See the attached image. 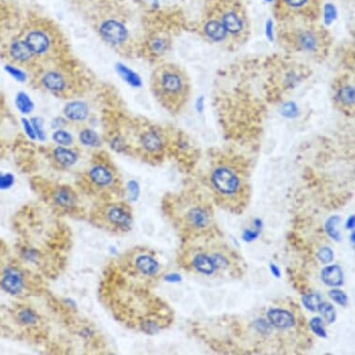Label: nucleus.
<instances>
[{
  "mask_svg": "<svg viewBox=\"0 0 355 355\" xmlns=\"http://www.w3.org/2000/svg\"><path fill=\"white\" fill-rule=\"evenodd\" d=\"M65 301V303H67L68 306H70V307H72L73 309H76V302H75V300H73L72 298H67V299H65L64 300Z\"/></svg>",
  "mask_w": 355,
  "mask_h": 355,
  "instance_id": "3c124183",
  "label": "nucleus"
},
{
  "mask_svg": "<svg viewBox=\"0 0 355 355\" xmlns=\"http://www.w3.org/2000/svg\"><path fill=\"white\" fill-rule=\"evenodd\" d=\"M98 32L103 41L115 49L127 47L130 39L129 31L125 23L116 18L103 20L99 26Z\"/></svg>",
  "mask_w": 355,
  "mask_h": 355,
  "instance_id": "6e6552de",
  "label": "nucleus"
},
{
  "mask_svg": "<svg viewBox=\"0 0 355 355\" xmlns=\"http://www.w3.org/2000/svg\"><path fill=\"white\" fill-rule=\"evenodd\" d=\"M15 177L10 172H1L0 173V190H8L14 185Z\"/></svg>",
  "mask_w": 355,
  "mask_h": 355,
  "instance_id": "72a5a7b5",
  "label": "nucleus"
},
{
  "mask_svg": "<svg viewBox=\"0 0 355 355\" xmlns=\"http://www.w3.org/2000/svg\"><path fill=\"white\" fill-rule=\"evenodd\" d=\"M164 280L168 283H179L182 278L178 273H169L165 276Z\"/></svg>",
  "mask_w": 355,
  "mask_h": 355,
  "instance_id": "49530a36",
  "label": "nucleus"
},
{
  "mask_svg": "<svg viewBox=\"0 0 355 355\" xmlns=\"http://www.w3.org/2000/svg\"><path fill=\"white\" fill-rule=\"evenodd\" d=\"M6 72L9 74V76H12L15 80L20 81V82H25L27 80V75L26 72L21 67H18L14 64L9 63L5 66Z\"/></svg>",
  "mask_w": 355,
  "mask_h": 355,
  "instance_id": "2f4dec72",
  "label": "nucleus"
},
{
  "mask_svg": "<svg viewBox=\"0 0 355 355\" xmlns=\"http://www.w3.org/2000/svg\"><path fill=\"white\" fill-rule=\"evenodd\" d=\"M6 55L9 59V63L14 64L18 67L28 68L33 70H37L41 67L38 60L34 57V54L21 36L15 37L8 44Z\"/></svg>",
  "mask_w": 355,
  "mask_h": 355,
  "instance_id": "1a4fd4ad",
  "label": "nucleus"
},
{
  "mask_svg": "<svg viewBox=\"0 0 355 355\" xmlns=\"http://www.w3.org/2000/svg\"><path fill=\"white\" fill-rule=\"evenodd\" d=\"M254 224H255L257 230H261L262 226V221L260 219H256V220H254Z\"/></svg>",
  "mask_w": 355,
  "mask_h": 355,
  "instance_id": "603ef678",
  "label": "nucleus"
},
{
  "mask_svg": "<svg viewBox=\"0 0 355 355\" xmlns=\"http://www.w3.org/2000/svg\"><path fill=\"white\" fill-rule=\"evenodd\" d=\"M151 51L152 53H155V54H158V53H162L163 51H165V48H166V42L165 40L161 39V38H157V39H153L151 45Z\"/></svg>",
  "mask_w": 355,
  "mask_h": 355,
  "instance_id": "a19ab883",
  "label": "nucleus"
},
{
  "mask_svg": "<svg viewBox=\"0 0 355 355\" xmlns=\"http://www.w3.org/2000/svg\"><path fill=\"white\" fill-rule=\"evenodd\" d=\"M189 221L196 227H204L207 224V214L201 208H193L188 213Z\"/></svg>",
  "mask_w": 355,
  "mask_h": 355,
  "instance_id": "b1692460",
  "label": "nucleus"
},
{
  "mask_svg": "<svg viewBox=\"0 0 355 355\" xmlns=\"http://www.w3.org/2000/svg\"><path fill=\"white\" fill-rule=\"evenodd\" d=\"M54 203L61 207H71L76 203L74 193L68 187H59L53 193Z\"/></svg>",
  "mask_w": 355,
  "mask_h": 355,
  "instance_id": "412c9836",
  "label": "nucleus"
},
{
  "mask_svg": "<svg viewBox=\"0 0 355 355\" xmlns=\"http://www.w3.org/2000/svg\"><path fill=\"white\" fill-rule=\"evenodd\" d=\"M256 329L259 332H261L262 334H266L269 333L271 331V327L269 325V324L266 321H264L263 319H258L257 321L254 323Z\"/></svg>",
  "mask_w": 355,
  "mask_h": 355,
  "instance_id": "79ce46f5",
  "label": "nucleus"
},
{
  "mask_svg": "<svg viewBox=\"0 0 355 355\" xmlns=\"http://www.w3.org/2000/svg\"><path fill=\"white\" fill-rule=\"evenodd\" d=\"M322 281L330 287H339L343 284V271L338 265H330L323 269Z\"/></svg>",
  "mask_w": 355,
  "mask_h": 355,
  "instance_id": "aec40b11",
  "label": "nucleus"
},
{
  "mask_svg": "<svg viewBox=\"0 0 355 355\" xmlns=\"http://www.w3.org/2000/svg\"><path fill=\"white\" fill-rule=\"evenodd\" d=\"M141 328L144 333H146L148 335H154V334L158 333V331L160 329L158 325L155 322L151 321V320L143 322L141 325Z\"/></svg>",
  "mask_w": 355,
  "mask_h": 355,
  "instance_id": "4c0bfd02",
  "label": "nucleus"
},
{
  "mask_svg": "<svg viewBox=\"0 0 355 355\" xmlns=\"http://www.w3.org/2000/svg\"><path fill=\"white\" fill-rule=\"evenodd\" d=\"M24 257L28 262H35L38 259L39 254L34 248H27L24 251Z\"/></svg>",
  "mask_w": 355,
  "mask_h": 355,
  "instance_id": "a18cd8bd",
  "label": "nucleus"
},
{
  "mask_svg": "<svg viewBox=\"0 0 355 355\" xmlns=\"http://www.w3.org/2000/svg\"><path fill=\"white\" fill-rule=\"evenodd\" d=\"M340 220V218L338 216H332L326 221L325 223V230L326 233L328 234L333 240L335 241H340L341 240V235L338 232V224Z\"/></svg>",
  "mask_w": 355,
  "mask_h": 355,
  "instance_id": "bb28decb",
  "label": "nucleus"
},
{
  "mask_svg": "<svg viewBox=\"0 0 355 355\" xmlns=\"http://www.w3.org/2000/svg\"><path fill=\"white\" fill-rule=\"evenodd\" d=\"M201 33L212 44L236 50L247 41L250 28L241 7L233 2H225L205 18Z\"/></svg>",
  "mask_w": 355,
  "mask_h": 355,
  "instance_id": "f257e3e1",
  "label": "nucleus"
},
{
  "mask_svg": "<svg viewBox=\"0 0 355 355\" xmlns=\"http://www.w3.org/2000/svg\"><path fill=\"white\" fill-rule=\"evenodd\" d=\"M93 334V331L90 328H84L81 331V336L84 338H90Z\"/></svg>",
  "mask_w": 355,
  "mask_h": 355,
  "instance_id": "8fccbe9b",
  "label": "nucleus"
},
{
  "mask_svg": "<svg viewBox=\"0 0 355 355\" xmlns=\"http://www.w3.org/2000/svg\"><path fill=\"white\" fill-rule=\"evenodd\" d=\"M127 192H128V198H129L130 202H136L140 197V193H141L140 184L138 183V181L132 179L127 182Z\"/></svg>",
  "mask_w": 355,
  "mask_h": 355,
  "instance_id": "f704fd0d",
  "label": "nucleus"
},
{
  "mask_svg": "<svg viewBox=\"0 0 355 355\" xmlns=\"http://www.w3.org/2000/svg\"><path fill=\"white\" fill-rule=\"evenodd\" d=\"M355 225V216H351L347 220L346 228L354 230Z\"/></svg>",
  "mask_w": 355,
  "mask_h": 355,
  "instance_id": "09e8293b",
  "label": "nucleus"
},
{
  "mask_svg": "<svg viewBox=\"0 0 355 355\" xmlns=\"http://www.w3.org/2000/svg\"><path fill=\"white\" fill-rule=\"evenodd\" d=\"M106 218L111 224L123 231H128L132 227V216L123 206H112L107 211Z\"/></svg>",
  "mask_w": 355,
  "mask_h": 355,
  "instance_id": "f8f14e48",
  "label": "nucleus"
},
{
  "mask_svg": "<svg viewBox=\"0 0 355 355\" xmlns=\"http://www.w3.org/2000/svg\"><path fill=\"white\" fill-rule=\"evenodd\" d=\"M270 269H271V273H272L275 277H277V278L281 277V271H280L279 268H278L275 264L271 263Z\"/></svg>",
  "mask_w": 355,
  "mask_h": 355,
  "instance_id": "de8ad7c7",
  "label": "nucleus"
},
{
  "mask_svg": "<svg viewBox=\"0 0 355 355\" xmlns=\"http://www.w3.org/2000/svg\"><path fill=\"white\" fill-rule=\"evenodd\" d=\"M31 123L34 127V131H35V134L38 140L40 141H44L46 139V135H45V132L43 130L42 123L41 121L38 118H32L31 120Z\"/></svg>",
  "mask_w": 355,
  "mask_h": 355,
  "instance_id": "ea45409f",
  "label": "nucleus"
},
{
  "mask_svg": "<svg viewBox=\"0 0 355 355\" xmlns=\"http://www.w3.org/2000/svg\"><path fill=\"white\" fill-rule=\"evenodd\" d=\"M79 141L88 147H99L101 145V139L98 133L90 128H83L79 132Z\"/></svg>",
  "mask_w": 355,
  "mask_h": 355,
  "instance_id": "5701e85b",
  "label": "nucleus"
},
{
  "mask_svg": "<svg viewBox=\"0 0 355 355\" xmlns=\"http://www.w3.org/2000/svg\"><path fill=\"white\" fill-rule=\"evenodd\" d=\"M332 101L340 113L348 117L355 115V80L351 75H341L335 79L332 86Z\"/></svg>",
  "mask_w": 355,
  "mask_h": 355,
  "instance_id": "0eeeda50",
  "label": "nucleus"
},
{
  "mask_svg": "<svg viewBox=\"0 0 355 355\" xmlns=\"http://www.w3.org/2000/svg\"><path fill=\"white\" fill-rule=\"evenodd\" d=\"M276 13L285 22H315L320 14V0H278Z\"/></svg>",
  "mask_w": 355,
  "mask_h": 355,
  "instance_id": "423d86ee",
  "label": "nucleus"
},
{
  "mask_svg": "<svg viewBox=\"0 0 355 355\" xmlns=\"http://www.w3.org/2000/svg\"><path fill=\"white\" fill-rule=\"evenodd\" d=\"M52 140L61 146H69L74 143V137L64 129H57L52 134Z\"/></svg>",
  "mask_w": 355,
  "mask_h": 355,
  "instance_id": "c85d7f7f",
  "label": "nucleus"
},
{
  "mask_svg": "<svg viewBox=\"0 0 355 355\" xmlns=\"http://www.w3.org/2000/svg\"><path fill=\"white\" fill-rule=\"evenodd\" d=\"M151 89L156 101L171 114L183 110L192 92L186 72L173 63L162 64L153 71Z\"/></svg>",
  "mask_w": 355,
  "mask_h": 355,
  "instance_id": "7ed1b4c3",
  "label": "nucleus"
},
{
  "mask_svg": "<svg viewBox=\"0 0 355 355\" xmlns=\"http://www.w3.org/2000/svg\"><path fill=\"white\" fill-rule=\"evenodd\" d=\"M268 318L273 326L281 329L291 327L295 324L293 314L284 309H271L268 313Z\"/></svg>",
  "mask_w": 355,
  "mask_h": 355,
  "instance_id": "a211bd4d",
  "label": "nucleus"
},
{
  "mask_svg": "<svg viewBox=\"0 0 355 355\" xmlns=\"http://www.w3.org/2000/svg\"><path fill=\"white\" fill-rule=\"evenodd\" d=\"M280 43L288 51L303 53L314 58H323L331 46V37L315 22L290 21L279 30Z\"/></svg>",
  "mask_w": 355,
  "mask_h": 355,
  "instance_id": "20e7f679",
  "label": "nucleus"
},
{
  "mask_svg": "<svg viewBox=\"0 0 355 355\" xmlns=\"http://www.w3.org/2000/svg\"><path fill=\"white\" fill-rule=\"evenodd\" d=\"M318 311L321 313L322 315L325 317V319L326 321L332 324L334 322L336 321V318H337V313H336V310L335 308L330 304V303H326V302H321V304L318 308Z\"/></svg>",
  "mask_w": 355,
  "mask_h": 355,
  "instance_id": "7c9ffc66",
  "label": "nucleus"
},
{
  "mask_svg": "<svg viewBox=\"0 0 355 355\" xmlns=\"http://www.w3.org/2000/svg\"><path fill=\"white\" fill-rule=\"evenodd\" d=\"M355 232H353V233H352V236H351V240H352V242H353V244H354V245H355Z\"/></svg>",
  "mask_w": 355,
  "mask_h": 355,
  "instance_id": "864d4df0",
  "label": "nucleus"
},
{
  "mask_svg": "<svg viewBox=\"0 0 355 355\" xmlns=\"http://www.w3.org/2000/svg\"><path fill=\"white\" fill-rule=\"evenodd\" d=\"M328 296L332 300L340 306H346L348 303V296L346 294L339 289H332L328 292Z\"/></svg>",
  "mask_w": 355,
  "mask_h": 355,
  "instance_id": "c9c22d12",
  "label": "nucleus"
},
{
  "mask_svg": "<svg viewBox=\"0 0 355 355\" xmlns=\"http://www.w3.org/2000/svg\"><path fill=\"white\" fill-rule=\"evenodd\" d=\"M211 181L213 186L223 195H233L241 186V178L237 171L225 165H220L214 169Z\"/></svg>",
  "mask_w": 355,
  "mask_h": 355,
  "instance_id": "9d476101",
  "label": "nucleus"
},
{
  "mask_svg": "<svg viewBox=\"0 0 355 355\" xmlns=\"http://www.w3.org/2000/svg\"><path fill=\"white\" fill-rule=\"evenodd\" d=\"M193 265L196 271L206 275H210L216 269L212 258L205 254H197L194 258Z\"/></svg>",
  "mask_w": 355,
  "mask_h": 355,
  "instance_id": "4be33fe9",
  "label": "nucleus"
},
{
  "mask_svg": "<svg viewBox=\"0 0 355 355\" xmlns=\"http://www.w3.org/2000/svg\"><path fill=\"white\" fill-rule=\"evenodd\" d=\"M261 234V231L260 230H256V231H252V230H245L244 233H243V239L245 240V242H252L254 240H256L259 236Z\"/></svg>",
  "mask_w": 355,
  "mask_h": 355,
  "instance_id": "c03bdc74",
  "label": "nucleus"
},
{
  "mask_svg": "<svg viewBox=\"0 0 355 355\" xmlns=\"http://www.w3.org/2000/svg\"><path fill=\"white\" fill-rule=\"evenodd\" d=\"M18 12L16 9L4 0H0V37L17 22Z\"/></svg>",
  "mask_w": 355,
  "mask_h": 355,
  "instance_id": "dca6fc26",
  "label": "nucleus"
},
{
  "mask_svg": "<svg viewBox=\"0 0 355 355\" xmlns=\"http://www.w3.org/2000/svg\"><path fill=\"white\" fill-rule=\"evenodd\" d=\"M63 114L66 120L74 123H82L89 118V108L81 101H72L64 106Z\"/></svg>",
  "mask_w": 355,
  "mask_h": 355,
  "instance_id": "2eb2a0df",
  "label": "nucleus"
},
{
  "mask_svg": "<svg viewBox=\"0 0 355 355\" xmlns=\"http://www.w3.org/2000/svg\"><path fill=\"white\" fill-rule=\"evenodd\" d=\"M1 287L10 295L20 294L25 288V282L22 273L15 268H8L4 271Z\"/></svg>",
  "mask_w": 355,
  "mask_h": 355,
  "instance_id": "ddd939ff",
  "label": "nucleus"
},
{
  "mask_svg": "<svg viewBox=\"0 0 355 355\" xmlns=\"http://www.w3.org/2000/svg\"><path fill=\"white\" fill-rule=\"evenodd\" d=\"M139 135L142 149L148 153H157L164 148V139L160 131L153 126H144Z\"/></svg>",
  "mask_w": 355,
  "mask_h": 355,
  "instance_id": "9b49d317",
  "label": "nucleus"
},
{
  "mask_svg": "<svg viewBox=\"0 0 355 355\" xmlns=\"http://www.w3.org/2000/svg\"><path fill=\"white\" fill-rule=\"evenodd\" d=\"M88 176L95 186L101 188L110 186L115 179L114 173L110 168L102 164L93 165L89 170Z\"/></svg>",
  "mask_w": 355,
  "mask_h": 355,
  "instance_id": "4468645a",
  "label": "nucleus"
},
{
  "mask_svg": "<svg viewBox=\"0 0 355 355\" xmlns=\"http://www.w3.org/2000/svg\"><path fill=\"white\" fill-rule=\"evenodd\" d=\"M317 257L323 263H330L334 260V252L330 247L324 246L319 249Z\"/></svg>",
  "mask_w": 355,
  "mask_h": 355,
  "instance_id": "e433bc0d",
  "label": "nucleus"
},
{
  "mask_svg": "<svg viewBox=\"0 0 355 355\" xmlns=\"http://www.w3.org/2000/svg\"><path fill=\"white\" fill-rule=\"evenodd\" d=\"M117 70H118L119 76H122L123 79L128 84L132 85L134 87L141 84V79L139 76L126 65H124L122 63H118L117 65Z\"/></svg>",
  "mask_w": 355,
  "mask_h": 355,
  "instance_id": "393cba45",
  "label": "nucleus"
},
{
  "mask_svg": "<svg viewBox=\"0 0 355 355\" xmlns=\"http://www.w3.org/2000/svg\"><path fill=\"white\" fill-rule=\"evenodd\" d=\"M40 66L59 62L67 52L65 37L58 26L48 18L37 17L26 23L20 35Z\"/></svg>",
  "mask_w": 355,
  "mask_h": 355,
  "instance_id": "f03ea898",
  "label": "nucleus"
},
{
  "mask_svg": "<svg viewBox=\"0 0 355 355\" xmlns=\"http://www.w3.org/2000/svg\"><path fill=\"white\" fill-rule=\"evenodd\" d=\"M18 320L23 325H33L38 321V315L34 311L29 308H25L18 313Z\"/></svg>",
  "mask_w": 355,
  "mask_h": 355,
  "instance_id": "cd10ccee",
  "label": "nucleus"
},
{
  "mask_svg": "<svg viewBox=\"0 0 355 355\" xmlns=\"http://www.w3.org/2000/svg\"><path fill=\"white\" fill-rule=\"evenodd\" d=\"M22 126L25 129V132H26V135L28 136L29 139L31 140H36L37 137L35 134V131H34V127L31 123V121L27 120L26 118H22Z\"/></svg>",
  "mask_w": 355,
  "mask_h": 355,
  "instance_id": "58836bf2",
  "label": "nucleus"
},
{
  "mask_svg": "<svg viewBox=\"0 0 355 355\" xmlns=\"http://www.w3.org/2000/svg\"><path fill=\"white\" fill-rule=\"evenodd\" d=\"M37 86L46 92L59 98H70L79 91L78 76L71 68L59 62L37 69Z\"/></svg>",
  "mask_w": 355,
  "mask_h": 355,
  "instance_id": "39448f33",
  "label": "nucleus"
},
{
  "mask_svg": "<svg viewBox=\"0 0 355 355\" xmlns=\"http://www.w3.org/2000/svg\"><path fill=\"white\" fill-rule=\"evenodd\" d=\"M136 269L146 276H152L159 270V263L149 255H141L135 260Z\"/></svg>",
  "mask_w": 355,
  "mask_h": 355,
  "instance_id": "6ab92c4d",
  "label": "nucleus"
},
{
  "mask_svg": "<svg viewBox=\"0 0 355 355\" xmlns=\"http://www.w3.org/2000/svg\"><path fill=\"white\" fill-rule=\"evenodd\" d=\"M321 296L317 293H310L303 296L302 303L305 308L311 312L318 311V308L321 304Z\"/></svg>",
  "mask_w": 355,
  "mask_h": 355,
  "instance_id": "c756f323",
  "label": "nucleus"
},
{
  "mask_svg": "<svg viewBox=\"0 0 355 355\" xmlns=\"http://www.w3.org/2000/svg\"><path fill=\"white\" fill-rule=\"evenodd\" d=\"M212 260L213 262L215 264V267L216 268H220V269H223L225 268L227 265H228V262L227 260L220 254H216L212 257Z\"/></svg>",
  "mask_w": 355,
  "mask_h": 355,
  "instance_id": "37998d69",
  "label": "nucleus"
},
{
  "mask_svg": "<svg viewBox=\"0 0 355 355\" xmlns=\"http://www.w3.org/2000/svg\"><path fill=\"white\" fill-rule=\"evenodd\" d=\"M54 162L61 168H70L77 162L78 156L75 151L68 148V146L57 145L51 152Z\"/></svg>",
  "mask_w": 355,
  "mask_h": 355,
  "instance_id": "f3484780",
  "label": "nucleus"
},
{
  "mask_svg": "<svg viewBox=\"0 0 355 355\" xmlns=\"http://www.w3.org/2000/svg\"><path fill=\"white\" fill-rule=\"evenodd\" d=\"M310 326H311L312 331L316 336H318L320 338H326L327 337L326 331L325 330L324 326H323V320H322L321 317H319V316L313 317V319L310 322Z\"/></svg>",
  "mask_w": 355,
  "mask_h": 355,
  "instance_id": "473e14b6",
  "label": "nucleus"
},
{
  "mask_svg": "<svg viewBox=\"0 0 355 355\" xmlns=\"http://www.w3.org/2000/svg\"><path fill=\"white\" fill-rule=\"evenodd\" d=\"M15 104L19 111L23 114H29L34 109V102H32L31 98L25 92H19L16 95Z\"/></svg>",
  "mask_w": 355,
  "mask_h": 355,
  "instance_id": "a878e982",
  "label": "nucleus"
}]
</instances>
